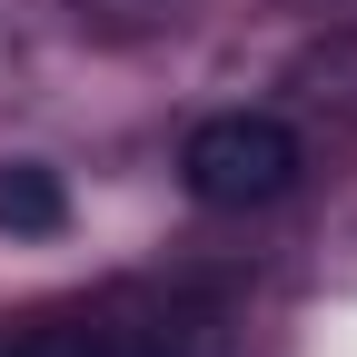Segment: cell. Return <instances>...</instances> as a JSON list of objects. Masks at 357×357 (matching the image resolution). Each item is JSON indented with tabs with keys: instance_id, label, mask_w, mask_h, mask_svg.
Returning a JSON list of instances; mask_svg holds the SVG:
<instances>
[{
	"instance_id": "obj_1",
	"label": "cell",
	"mask_w": 357,
	"mask_h": 357,
	"mask_svg": "<svg viewBox=\"0 0 357 357\" xmlns=\"http://www.w3.org/2000/svg\"><path fill=\"white\" fill-rule=\"evenodd\" d=\"M298 169H307V149L278 109H208L178 139V189L199 208H268L298 189Z\"/></svg>"
},
{
	"instance_id": "obj_2",
	"label": "cell",
	"mask_w": 357,
	"mask_h": 357,
	"mask_svg": "<svg viewBox=\"0 0 357 357\" xmlns=\"http://www.w3.org/2000/svg\"><path fill=\"white\" fill-rule=\"evenodd\" d=\"M70 229V189L40 159H0V238H60Z\"/></svg>"
},
{
	"instance_id": "obj_3",
	"label": "cell",
	"mask_w": 357,
	"mask_h": 357,
	"mask_svg": "<svg viewBox=\"0 0 357 357\" xmlns=\"http://www.w3.org/2000/svg\"><path fill=\"white\" fill-rule=\"evenodd\" d=\"M129 357H189V347H178V337H139V347H129Z\"/></svg>"
}]
</instances>
